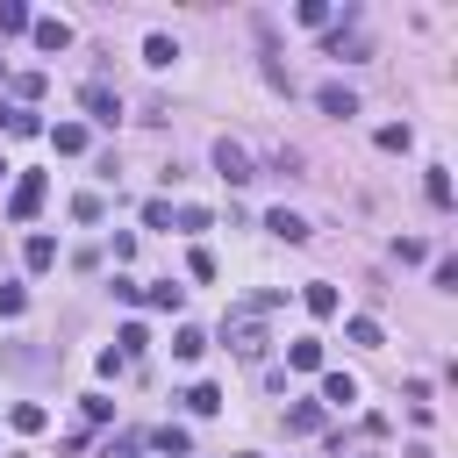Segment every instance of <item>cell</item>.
Instances as JSON below:
<instances>
[{"label": "cell", "instance_id": "8992f818", "mask_svg": "<svg viewBox=\"0 0 458 458\" xmlns=\"http://www.w3.org/2000/svg\"><path fill=\"white\" fill-rule=\"evenodd\" d=\"M265 229H272V236H286V243H308V222H301L293 208H272V215H265Z\"/></svg>", "mask_w": 458, "mask_h": 458}, {"label": "cell", "instance_id": "5b68a950", "mask_svg": "<svg viewBox=\"0 0 458 458\" xmlns=\"http://www.w3.org/2000/svg\"><path fill=\"white\" fill-rule=\"evenodd\" d=\"M315 100H322V114H336V122H344V114H358V93H351V86H336V79H329Z\"/></svg>", "mask_w": 458, "mask_h": 458}, {"label": "cell", "instance_id": "7c38bea8", "mask_svg": "<svg viewBox=\"0 0 458 458\" xmlns=\"http://www.w3.org/2000/svg\"><path fill=\"white\" fill-rule=\"evenodd\" d=\"M29 29V7L21 0H0V36H21Z\"/></svg>", "mask_w": 458, "mask_h": 458}, {"label": "cell", "instance_id": "30bf717a", "mask_svg": "<svg viewBox=\"0 0 458 458\" xmlns=\"http://www.w3.org/2000/svg\"><path fill=\"white\" fill-rule=\"evenodd\" d=\"M286 365L315 372V365H322V344H315V336H293V344H286Z\"/></svg>", "mask_w": 458, "mask_h": 458}, {"label": "cell", "instance_id": "d6986e66", "mask_svg": "<svg viewBox=\"0 0 458 458\" xmlns=\"http://www.w3.org/2000/svg\"><path fill=\"white\" fill-rule=\"evenodd\" d=\"M422 193H429V200H437V208H451V179H444V165H437V172H429V179H422Z\"/></svg>", "mask_w": 458, "mask_h": 458}, {"label": "cell", "instance_id": "603a6c76", "mask_svg": "<svg viewBox=\"0 0 458 458\" xmlns=\"http://www.w3.org/2000/svg\"><path fill=\"white\" fill-rule=\"evenodd\" d=\"M21 308H29V293H21L14 279H0V315H21Z\"/></svg>", "mask_w": 458, "mask_h": 458}, {"label": "cell", "instance_id": "6da1fadb", "mask_svg": "<svg viewBox=\"0 0 458 458\" xmlns=\"http://www.w3.org/2000/svg\"><path fill=\"white\" fill-rule=\"evenodd\" d=\"M222 336H229V351H236V358H265V329H258V315H250V308H236V315L222 322Z\"/></svg>", "mask_w": 458, "mask_h": 458}, {"label": "cell", "instance_id": "9a60e30c", "mask_svg": "<svg viewBox=\"0 0 458 458\" xmlns=\"http://www.w3.org/2000/svg\"><path fill=\"white\" fill-rule=\"evenodd\" d=\"M344 336H351V344H365V351H372V344H379V322H372V315H351V322H344Z\"/></svg>", "mask_w": 458, "mask_h": 458}, {"label": "cell", "instance_id": "7402d4cb", "mask_svg": "<svg viewBox=\"0 0 458 458\" xmlns=\"http://www.w3.org/2000/svg\"><path fill=\"white\" fill-rule=\"evenodd\" d=\"M14 429H21V437H36V429H43V408H36V401H21V408H14Z\"/></svg>", "mask_w": 458, "mask_h": 458}, {"label": "cell", "instance_id": "52a82bcc", "mask_svg": "<svg viewBox=\"0 0 458 458\" xmlns=\"http://www.w3.org/2000/svg\"><path fill=\"white\" fill-rule=\"evenodd\" d=\"M322 401H329V408H351V401H358V379H351V372H322Z\"/></svg>", "mask_w": 458, "mask_h": 458}, {"label": "cell", "instance_id": "ba28073f", "mask_svg": "<svg viewBox=\"0 0 458 458\" xmlns=\"http://www.w3.org/2000/svg\"><path fill=\"white\" fill-rule=\"evenodd\" d=\"M286 429H293V437H315V429H322V401H293V408H286Z\"/></svg>", "mask_w": 458, "mask_h": 458}, {"label": "cell", "instance_id": "ac0fdd59", "mask_svg": "<svg viewBox=\"0 0 458 458\" xmlns=\"http://www.w3.org/2000/svg\"><path fill=\"white\" fill-rule=\"evenodd\" d=\"M408 143H415L408 122H386V129H379V150H408Z\"/></svg>", "mask_w": 458, "mask_h": 458}, {"label": "cell", "instance_id": "ffe728a7", "mask_svg": "<svg viewBox=\"0 0 458 458\" xmlns=\"http://www.w3.org/2000/svg\"><path fill=\"white\" fill-rule=\"evenodd\" d=\"M179 301H186V286H172V279H157V286H150V308H179Z\"/></svg>", "mask_w": 458, "mask_h": 458}, {"label": "cell", "instance_id": "277c9868", "mask_svg": "<svg viewBox=\"0 0 458 458\" xmlns=\"http://www.w3.org/2000/svg\"><path fill=\"white\" fill-rule=\"evenodd\" d=\"M79 100H86V114H93V122H107V129H114V122H122V93H107V86H100V79H93V86H86V93H79Z\"/></svg>", "mask_w": 458, "mask_h": 458}, {"label": "cell", "instance_id": "3957f363", "mask_svg": "<svg viewBox=\"0 0 458 458\" xmlns=\"http://www.w3.org/2000/svg\"><path fill=\"white\" fill-rule=\"evenodd\" d=\"M215 172H222V179H229V186H243V179H250V150H243V143H229V136H222V143H215Z\"/></svg>", "mask_w": 458, "mask_h": 458}, {"label": "cell", "instance_id": "cb8c5ba5", "mask_svg": "<svg viewBox=\"0 0 458 458\" xmlns=\"http://www.w3.org/2000/svg\"><path fill=\"white\" fill-rule=\"evenodd\" d=\"M143 344H150V336H143V322H129V329H122V351H114V358H136Z\"/></svg>", "mask_w": 458, "mask_h": 458}, {"label": "cell", "instance_id": "9c48e42d", "mask_svg": "<svg viewBox=\"0 0 458 458\" xmlns=\"http://www.w3.org/2000/svg\"><path fill=\"white\" fill-rule=\"evenodd\" d=\"M50 143H57V157H79V150H86V129H79V122H57Z\"/></svg>", "mask_w": 458, "mask_h": 458}, {"label": "cell", "instance_id": "484cf974", "mask_svg": "<svg viewBox=\"0 0 458 458\" xmlns=\"http://www.w3.org/2000/svg\"><path fill=\"white\" fill-rule=\"evenodd\" d=\"M0 79H7V57H0Z\"/></svg>", "mask_w": 458, "mask_h": 458}, {"label": "cell", "instance_id": "e0dca14e", "mask_svg": "<svg viewBox=\"0 0 458 458\" xmlns=\"http://www.w3.org/2000/svg\"><path fill=\"white\" fill-rule=\"evenodd\" d=\"M172 57H179L172 36H150V43H143V64H172Z\"/></svg>", "mask_w": 458, "mask_h": 458}, {"label": "cell", "instance_id": "d4e9b609", "mask_svg": "<svg viewBox=\"0 0 458 458\" xmlns=\"http://www.w3.org/2000/svg\"><path fill=\"white\" fill-rule=\"evenodd\" d=\"M408 458H437V451H429V444H415V451H408Z\"/></svg>", "mask_w": 458, "mask_h": 458}, {"label": "cell", "instance_id": "5bb4252c", "mask_svg": "<svg viewBox=\"0 0 458 458\" xmlns=\"http://www.w3.org/2000/svg\"><path fill=\"white\" fill-rule=\"evenodd\" d=\"M301 301H308V315H336V286H322V279H315Z\"/></svg>", "mask_w": 458, "mask_h": 458}, {"label": "cell", "instance_id": "2e32d148", "mask_svg": "<svg viewBox=\"0 0 458 458\" xmlns=\"http://www.w3.org/2000/svg\"><path fill=\"white\" fill-rule=\"evenodd\" d=\"M186 408H193V415H215V408H222V386H208V379H200V386L186 394Z\"/></svg>", "mask_w": 458, "mask_h": 458}, {"label": "cell", "instance_id": "4fadbf2b", "mask_svg": "<svg viewBox=\"0 0 458 458\" xmlns=\"http://www.w3.org/2000/svg\"><path fill=\"white\" fill-rule=\"evenodd\" d=\"M29 29H36V43H43V50H64V43H72V29H64V21H29Z\"/></svg>", "mask_w": 458, "mask_h": 458}, {"label": "cell", "instance_id": "4316f807", "mask_svg": "<svg viewBox=\"0 0 458 458\" xmlns=\"http://www.w3.org/2000/svg\"><path fill=\"white\" fill-rule=\"evenodd\" d=\"M0 172H7V157H0Z\"/></svg>", "mask_w": 458, "mask_h": 458}, {"label": "cell", "instance_id": "8fae6325", "mask_svg": "<svg viewBox=\"0 0 458 458\" xmlns=\"http://www.w3.org/2000/svg\"><path fill=\"white\" fill-rule=\"evenodd\" d=\"M21 258H29V272H50V265H57V243H50V236H29Z\"/></svg>", "mask_w": 458, "mask_h": 458}, {"label": "cell", "instance_id": "7a4b0ae2", "mask_svg": "<svg viewBox=\"0 0 458 458\" xmlns=\"http://www.w3.org/2000/svg\"><path fill=\"white\" fill-rule=\"evenodd\" d=\"M43 193H50V186H43V172H21V179H14V193H7V215H14V222H29V215L43 208Z\"/></svg>", "mask_w": 458, "mask_h": 458}, {"label": "cell", "instance_id": "44dd1931", "mask_svg": "<svg viewBox=\"0 0 458 458\" xmlns=\"http://www.w3.org/2000/svg\"><path fill=\"white\" fill-rule=\"evenodd\" d=\"M172 351H179V358H200V351H208V336H200V329H179V336H172Z\"/></svg>", "mask_w": 458, "mask_h": 458}]
</instances>
